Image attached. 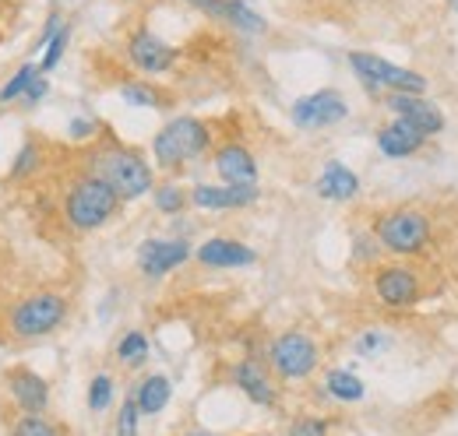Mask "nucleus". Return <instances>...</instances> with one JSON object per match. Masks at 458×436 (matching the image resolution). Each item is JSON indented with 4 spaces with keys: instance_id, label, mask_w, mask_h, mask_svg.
I'll use <instances>...</instances> for the list:
<instances>
[{
    "instance_id": "obj_5",
    "label": "nucleus",
    "mask_w": 458,
    "mask_h": 436,
    "mask_svg": "<svg viewBox=\"0 0 458 436\" xmlns=\"http://www.w3.org/2000/svg\"><path fill=\"white\" fill-rule=\"evenodd\" d=\"M67 317H71V296L64 289H36L7 310L4 324L14 341H36L60 331L67 324Z\"/></svg>"
},
{
    "instance_id": "obj_26",
    "label": "nucleus",
    "mask_w": 458,
    "mask_h": 436,
    "mask_svg": "<svg viewBox=\"0 0 458 436\" xmlns=\"http://www.w3.org/2000/svg\"><path fill=\"white\" fill-rule=\"evenodd\" d=\"M11 436H64L54 419L47 415H32V412H18L11 419Z\"/></svg>"
},
{
    "instance_id": "obj_3",
    "label": "nucleus",
    "mask_w": 458,
    "mask_h": 436,
    "mask_svg": "<svg viewBox=\"0 0 458 436\" xmlns=\"http://www.w3.org/2000/svg\"><path fill=\"white\" fill-rule=\"evenodd\" d=\"M120 197L114 194V187L106 183V180H99V176H92V172H85L81 165H78V172L67 180V187H64V194H60V222L71 229V232H78V236H85V232H96V229H103L110 218L120 212Z\"/></svg>"
},
{
    "instance_id": "obj_35",
    "label": "nucleus",
    "mask_w": 458,
    "mask_h": 436,
    "mask_svg": "<svg viewBox=\"0 0 458 436\" xmlns=\"http://www.w3.org/2000/svg\"><path fill=\"white\" fill-rule=\"evenodd\" d=\"M47 92H50V85H47V78L39 74V78H36V81L29 85V92L21 96V103H25V106H39V103L47 99Z\"/></svg>"
},
{
    "instance_id": "obj_4",
    "label": "nucleus",
    "mask_w": 458,
    "mask_h": 436,
    "mask_svg": "<svg viewBox=\"0 0 458 436\" xmlns=\"http://www.w3.org/2000/svg\"><path fill=\"white\" fill-rule=\"evenodd\" d=\"M216 148V127L198 116H176L170 120L156 141H152V159L163 172H180L183 165L198 163Z\"/></svg>"
},
{
    "instance_id": "obj_25",
    "label": "nucleus",
    "mask_w": 458,
    "mask_h": 436,
    "mask_svg": "<svg viewBox=\"0 0 458 436\" xmlns=\"http://www.w3.org/2000/svg\"><path fill=\"white\" fill-rule=\"evenodd\" d=\"M148 338H145V331H127L120 341H116L114 348V359L123 366V370H138V366H145V359H148Z\"/></svg>"
},
{
    "instance_id": "obj_22",
    "label": "nucleus",
    "mask_w": 458,
    "mask_h": 436,
    "mask_svg": "<svg viewBox=\"0 0 458 436\" xmlns=\"http://www.w3.org/2000/svg\"><path fill=\"white\" fill-rule=\"evenodd\" d=\"M43 159H47L43 145H39L36 138H29V141L18 148V155H14L11 169H7V180H14V183H32V180H39Z\"/></svg>"
},
{
    "instance_id": "obj_10",
    "label": "nucleus",
    "mask_w": 458,
    "mask_h": 436,
    "mask_svg": "<svg viewBox=\"0 0 458 436\" xmlns=\"http://www.w3.org/2000/svg\"><path fill=\"white\" fill-rule=\"evenodd\" d=\"M229 381H233V387H236L247 401H254L258 408H279V401H283L276 373H272L268 363H261L258 356L236 359L233 370H229Z\"/></svg>"
},
{
    "instance_id": "obj_11",
    "label": "nucleus",
    "mask_w": 458,
    "mask_h": 436,
    "mask_svg": "<svg viewBox=\"0 0 458 436\" xmlns=\"http://www.w3.org/2000/svg\"><path fill=\"white\" fill-rule=\"evenodd\" d=\"M293 123L300 130H325V127H335L349 116V106H345L343 92L335 88H321V92H310L303 99H296L293 109H289Z\"/></svg>"
},
{
    "instance_id": "obj_31",
    "label": "nucleus",
    "mask_w": 458,
    "mask_h": 436,
    "mask_svg": "<svg viewBox=\"0 0 458 436\" xmlns=\"http://www.w3.org/2000/svg\"><path fill=\"white\" fill-rule=\"evenodd\" d=\"M286 436H332V419H325V415H296L289 423Z\"/></svg>"
},
{
    "instance_id": "obj_8",
    "label": "nucleus",
    "mask_w": 458,
    "mask_h": 436,
    "mask_svg": "<svg viewBox=\"0 0 458 436\" xmlns=\"http://www.w3.org/2000/svg\"><path fill=\"white\" fill-rule=\"evenodd\" d=\"M349 67L356 71V78L367 85V88H385L388 96L392 92H402V96H423L427 92V78L409 71V67H399L392 60L377 54H360L352 50L349 54Z\"/></svg>"
},
{
    "instance_id": "obj_18",
    "label": "nucleus",
    "mask_w": 458,
    "mask_h": 436,
    "mask_svg": "<svg viewBox=\"0 0 458 436\" xmlns=\"http://www.w3.org/2000/svg\"><path fill=\"white\" fill-rule=\"evenodd\" d=\"M385 103H388V109H392L399 120L412 123L423 138H434V134L445 130V113L434 106L430 99H423V96H402V92H392Z\"/></svg>"
},
{
    "instance_id": "obj_19",
    "label": "nucleus",
    "mask_w": 458,
    "mask_h": 436,
    "mask_svg": "<svg viewBox=\"0 0 458 436\" xmlns=\"http://www.w3.org/2000/svg\"><path fill=\"white\" fill-rule=\"evenodd\" d=\"M427 141L430 138H423L412 123H405V120H388L381 130H377V148H381V155L385 159H409V155H416L420 148H427Z\"/></svg>"
},
{
    "instance_id": "obj_38",
    "label": "nucleus",
    "mask_w": 458,
    "mask_h": 436,
    "mask_svg": "<svg viewBox=\"0 0 458 436\" xmlns=\"http://www.w3.org/2000/svg\"><path fill=\"white\" fill-rule=\"evenodd\" d=\"M448 7H452V11H458V0H448Z\"/></svg>"
},
{
    "instance_id": "obj_12",
    "label": "nucleus",
    "mask_w": 458,
    "mask_h": 436,
    "mask_svg": "<svg viewBox=\"0 0 458 436\" xmlns=\"http://www.w3.org/2000/svg\"><path fill=\"white\" fill-rule=\"evenodd\" d=\"M261 187H236V183H198L191 190V205L198 212H240L258 205Z\"/></svg>"
},
{
    "instance_id": "obj_28",
    "label": "nucleus",
    "mask_w": 458,
    "mask_h": 436,
    "mask_svg": "<svg viewBox=\"0 0 458 436\" xmlns=\"http://www.w3.org/2000/svg\"><path fill=\"white\" fill-rule=\"evenodd\" d=\"M39 78V67L36 63H21L18 71H14V78L0 88V106H11V103H18L25 92H29V85Z\"/></svg>"
},
{
    "instance_id": "obj_32",
    "label": "nucleus",
    "mask_w": 458,
    "mask_h": 436,
    "mask_svg": "<svg viewBox=\"0 0 458 436\" xmlns=\"http://www.w3.org/2000/svg\"><path fill=\"white\" fill-rule=\"evenodd\" d=\"M138 423H141V408H138L134 394H127L116 412V436H138Z\"/></svg>"
},
{
    "instance_id": "obj_20",
    "label": "nucleus",
    "mask_w": 458,
    "mask_h": 436,
    "mask_svg": "<svg viewBox=\"0 0 458 436\" xmlns=\"http://www.w3.org/2000/svg\"><path fill=\"white\" fill-rule=\"evenodd\" d=\"M318 194L325 201H352L360 194V176L343 163H328L318 176Z\"/></svg>"
},
{
    "instance_id": "obj_9",
    "label": "nucleus",
    "mask_w": 458,
    "mask_h": 436,
    "mask_svg": "<svg viewBox=\"0 0 458 436\" xmlns=\"http://www.w3.org/2000/svg\"><path fill=\"white\" fill-rule=\"evenodd\" d=\"M127 60L134 71H141L145 78H163L170 74L180 60V50L170 46L163 36H156L148 25H138L131 36H127Z\"/></svg>"
},
{
    "instance_id": "obj_24",
    "label": "nucleus",
    "mask_w": 458,
    "mask_h": 436,
    "mask_svg": "<svg viewBox=\"0 0 458 436\" xmlns=\"http://www.w3.org/2000/svg\"><path fill=\"white\" fill-rule=\"evenodd\" d=\"M325 390H328V398H335L339 405H356V401H363V394H367L363 381H360L356 373H349V370H328V373H325Z\"/></svg>"
},
{
    "instance_id": "obj_7",
    "label": "nucleus",
    "mask_w": 458,
    "mask_h": 436,
    "mask_svg": "<svg viewBox=\"0 0 458 436\" xmlns=\"http://www.w3.org/2000/svg\"><path fill=\"white\" fill-rule=\"evenodd\" d=\"M268 370L279 383L310 381L321 366V345L307 331H283L268 341Z\"/></svg>"
},
{
    "instance_id": "obj_30",
    "label": "nucleus",
    "mask_w": 458,
    "mask_h": 436,
    "mask_svg": "<svg viewBox=\"0 0 458 436\" xmlns=\"http://www.w3.org/2000/svg\"><path fill=\"white\" fill-rule=\"evenodd\" d=\"M67 43H71V25H60V32L43 46L47 54H43V60H39V74H47V71H54L60 60H64V54H67Z\"/></svg>"
},
{
    "instance_id": "obj_34",
    "label": "nucleus",
    "mask_w": 458,
    "mask_h": 436,
    "mask_svg": "<svg viewBox=\"0 0 458 436\" xmlns=\"http://www.w3.org/2000/svg\"><path fill=\"white\" fill-rule=\"evenodd\" d=\"M67 134H71L74 141H96V138L103 134V127H99L96 120H85V116H78V120H71V123H67Z\"/></svg>"
},
{
    "instance_id": "obj_1",
    "label": "nucleus",
    "mask_w": 458,
    "mask_h": 436,
    "mask_svg": "<svg viewBox=\"0 0 458 436\" xmlns=\"http://www.w3.org/2000/svg\"><path fill=\"white\" fill-rule=\"evenodd\" d=\"M370 236L377 247L399 261H423L437 250L441 243V225L434 208L420 201H402L392 208H381L370 218Z\"/></svg>"
},
{
    "instance_id": "obj_39",
    "label": "nucleus",
    "mask_w": 458,
    "mask_h": 436,
    "mask_svg": "<svg viewBox=\"0 0 458 436\" xmlns=\"http://www.w3.org/2000/svg\"><path fill=\"white\" fill-rule=\"evenodd\" d=\"M254 436H272V433H254Z\"/></svg>"
},
{
    "instance_id": "obj_6",
    "label": "nucleus",
    "mask_w": 458,
    "mask_h": 436,
    "mask_svg": "<svg viewBox=\"0 0 458 436\" xmlns=\"http://www.w3.org/2000/svg\"><path fill=\"white\" fill-rule=\"evenodd\" d=\"M370 296L385 310H412L430 296L427 268L416 261H381L370 272Z\"/></svg>"
},
{
    "instance_id": "obj_13",
    "label": "nucleus",
    "mask_w": 458,
    "mask_h": 436,
    "mask_svg": "<svg viewBox=\"0 0 458 436\" xmlns=\"http://www.w3.org/2000/svg\"><path fill=\"white\" fill-rule=\"evenodd\" d=\"M7 394L18 405V412H32V415H47L50 408V381L29 366H11L4 373Z\"/></svg>"
},
{
    "instance_id": "obj_15",
    "label": "nucleus",
    "mask_w": 458,
    "mask_h": 436,
    "mask_svg": "<svg viewBox=\"0 0 458 436\" xmlns=\"http://www.w3.org/2000/svg\"><path fill=\"white\" fill-rule=\"evenodd\" d=\"M212 169L219 172L223 183H236V187L258 183V159L243 141H219L212 148Z\"/></svg>"
},
{
    "instance_id": "obj_27",
    "label": "nucleus",
    "mask_w": 458,
    "mask_h": 436,
    "mask_svg": "<svg viewBox=\"0 0 458 436\" xmlns=\"http://www.w3.org/2000/svg\"><path fill=\"white\" fill-rule=\"evenodd\" d=\"M152 201H156V208H159L163 215H180V212H187L191 194H187L180 183H156Z\"/></svg>"
},
{
    "instance_id": "obj_37",
    "label": "nucleus",
    "mask_w": 458,
    "mask_h": 436,
    "mask_svg": "<svg viewBox=\"0 0 458 436\" xmlns=\"http://www.w3.org/2000/svg\"><path fill=\"white\" fill-rule=\"evenodd\" d=\"M183 436H219V433H212V430H187Z\"/></svg>"
},
{
    "instance_id": "obj_29",
    "label": "nucleus",
    "mask_w": 458,
    "mask_h": 436,
    "mask_svg": "<svg viewBox=\"0 0 458 436\" xmlns=\"http://www.w3.org/2000/svg\"><path fill=\"white\" fill-rule=\"evenodd\" d=\"M114 405V377L110 373H96L92 383H89V408L99 415Z\"/></svg>"
},
{
    "instance_id": "obj_23",
    "label": "nucleus",
    "mask_w": 458,
    "mask_h": 436,
    "mask_svg": "<svg viewBox=\"0 0 458 436\" xmlns=\"http://www.w3.org/2000/svg\"><path fill=\"white\" fill-rule=\"evenodd\" d=\"M120 99L127 106H145V109H166L173 103L170 92H163L152 81H123L120 85Z\"/></svg>"
},
{
    "instance_id": "obj_14",
    "label": "nucleus",
    "mask_w": 458,
    "mask_h": 436,
    "mask_svg": "<svg viewBox=\"0 0 458 436\" xmlns=\"http://www.w3.org/2000/svg\"><path fill=\"white\" fill-rule=\"evenodd\" d=\"M191 257V243L187 239H145L141 250H138V272L145 278H166L170 272H176L180 264H187Z\"/></svg>"
},
{
    "instance_id": "obj_33",
    "label": "nucleus",
    "mask_w": 458,
    "mask_h": 436,
    "mask_svg": "<svg viewBox=\"0 0 458 436\" xmlns=\"http://www.w3.org/2000/svg\"><path fill=\"white\" fill-rule=\"evenodd\" d=\"M388 345H392V338L385 334V331H363L356 341H352V348H356V356H381V352H388Z\"/></svg>"
},
{
    "instance_id": "obj_16",
    "label": "nucleus",
    "mask_w": 458,
    "mask_h": 436,
    "mask_svg": "<svg viewBox=\"0 0 458 436\" xmlns=\"http://www.w3.org/2000/svg\"><path fill=\"white\" fill-rule=\"evenodd\" d=\"M198 264L201 268H216V272H233V268H250L258 261V254L240 243V239H229V236H212L205 239L198 250H194Z\"/></svg>"
},
{
    "instance_id": "obj_36",
    "label": "nucleus",
    "mask_w": 458,
    "mask_h": 436,
    "mask_svg": "<svg viewBox=\"0 0 458 436\" xmlns=\"http://www.w3.org/2000/svg\"><path fill=\"white\" fill-rule=\"evenodd\" d=\"M452 274H455L458 281V239H455V250H452Z\"/></svg>"
},
{
    "instance_id": "obj_17",
    "label": "nucleus",
    "mask_w": 458,
    "mask_h": 436,
    "mask_svg": "<svg viewBox=\"0 0 458 436\" xmlns=\"http://www.w3.org/2000/svg\"><path fill=\"white\" fill-rule=\"evenodd\" d=\"M187 4L198 7L201 14H208V18L229 25V29H236V32H247V36L268 32V21L258 11H250L243 0H187Z\"/></svg>"
},
{
    "instance_id": "obj_21",
    "label": "nucleus",
    "mask_w": 458,
    "mask_h": 436,
    "mask_svg": "<svg viewBox=\"0 0 458 436\" xmlns=\"http://www.w3.org/2000/svg\"><path fill=\"white\" fill-rule=\"evenodd\" d=\"M170 398H173V381L166 373H148L145 381L138 383V390H134V401H138L141 415H159L170 405Z\"/></svg>"
},
{
    "instance_id": "obj_2",
    "label": "nucleus",
    "mask_w": 458,
    "mask_h": 436,
    "mask_svg": "<svg viewBox=\"0 0 458 436\" xmlns=\"http://www.w3.org/2000/svg\"><path fill=\"white\" fill-rule=\"evenodd\" d=\"M78 165H81L85 172L106 180L123 205H127V201H138V197H145V194L156 190V172H152L148 159H145L138 148L116 141L110 130H103V134L81 152V163Z\"/></svg>"
}]
</instances>
